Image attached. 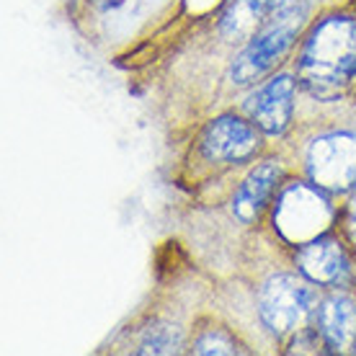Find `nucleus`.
I'll return each mask as SVG.
<instances>
[{
	"mask_svg": "<svg viewBox=\"0 0 356 356\" xmlns=\"http://www.w3.org/2000/svg\"><path fill=\"white\" fill-rule=\"evenodd\" d=\"M266 18V3L264 0H235L230 8L225 10L220 31L225 39H250L253 31L261 26Z\"/></svg>",
	"mask_w": 356,
	"mask_h": 356,
	"instance_id": "9b49d317",
	"label": "nucleus"
},
{
	"mask_svg": "<svg viewBox=\"0 0 356 356\" xmlns=\"http://www.w3.org/2000/svg\"><path fill=\"white\" fill-rule=\"evenodd\" d=\"M271 16H292V13H305L302 0H268Z\"/></svg>",
	"mask_w": 356,
	"mask_h": 356,
	"instance_id": "4468645a",
	"label": "nucleus"
},
{
	"mask_svg": "<svg viewBox=\"0 0 356 356\" xmlns=\"http://www.w3.org/2000/svg\"><path fill=\"white\" fill-rule=\"evenodd\" d=\"M276 181H279V165L271 161L261 163L259 168L243 181V186L238 188V194L232 199V209H235V214L241 217L243 222H250L264 209Z\"/></svg>",
	"mask_w": 356,
	"mask_h": 356,
	"instance_id": "9d476101",
	"label": "nucleus"
},
{
	"mask_svg": "<svg viewBox=\"0 0 356 356\" xmlns=\"http://www.w3.org/2000/svg\"><path fill=\"white\" fill-rule=\"evenodd\" d=\"M348 232H351V241L356 243V196L351 207H348Z\"/></svg>",
	"mask_w": 356,
	"mask_h": 356,
	"instance_id": "2eb2a0df",
	"label": "nucleus"
},
{
	"mask_svg": "<svg viewBox=\"0 0 356 356\" xmlns=\"http://www.w3.org/2000/svg\"><path fill=\"white\" fill-rule=\"evenodd\" d=\"M312 300H315V294L307 282L289 274L271 276L259 297L261 321L266 323V328L276 336L292 333L310 315Z\"/></svg>",
	"mask_w": 356,
	"mask_h": 356,
	"instance_id": "7ed1b4c3",
	"label": "nucleus"
},
{
	"mask_svg": "<svg viewBox=\"0 0 356 356\" xmlns=\"http://www.w3.org/2000/svg\"><path fill=\"white\" fill-rule=\"evenodd\" d=\"M302 16L305 13L271 16L274 24H271L264 34L256 36V39L243 49L241 57L235 60V65H232V70H230L232 83L245 86V83L256 81V78H261L279 57H284V52L289 49V44H292L294 34H297V29L302 24Z\"/></svg>",
	"mask_w": 356,
	"mask_h": 356,
	"instance_id": "39448f33",
	"label": "nucleus"
},
{
	"mask_svg": "<svg viewBox=\"0 0 356 356\" xmlns=\"http://www.w3.org/2000/svg\"><path fill=\"white\" fill-rule=\"evenodd\" d=\"M323 191L325 188H321L318 184H312V186L310 184H289L282 191L279 202H276L274 225L284 241L294 243V245H305L328 230L330 220H333V207Z\"/></svg>",
	"mask_w": 356,
	"mask_h": 356,
	"instance_id": "f03ea898",
	"label": "nucleus"
},
{
	"mask_svg": "<svg viewBox=\"0 0 356 356\" xmlns=\"http://www.w3.org/2000/svg\"><path fill=\"white\" fill-rule=\"evenodd\" d=\"M196 354H235V343H232L222 330H207L194 346Z\"/></svg>",
	"mask_w": 356,
	"mask_h": 356,
	"instance_id": "ddd939ff",
	"label": "nucleus"
},
{
	"mask_svg": "<svg viewBox=\"0 0 356 356\" xmlns=\"http://www.w3.org/2000/svg\"><path fill=\"white\" fill-rule=\"evenodd\" d=\"M300 75L305 86L330 96L356 75V21L346 16L325 18L312 29L300 57Z\"/></svg>",
	"mask_w": 356,
	"mask_h": 356,
	"instance_id": "f257e3e1",
	"label": "nucleus"
},
{
	"mask_svg": "<svg viewBox=\"0 0 356 356\" xmlns=\"http://www.w3.org/2000/svg\"><path fill=\"white\" fill-rule=\"evenodd\" d=\"M104 6H116V3H122V0H101Z\"/></svg>",
	"mask_w": 356,
	"mask_h": 356,
	"instance_id": "dca6fc26",
	"label": "nucleus"
},
{
	"mask_svg": "<svg viewBox=\"0 0 356 356\" xmlns=\"http://www.w3.org/2000/svg\"><path fill=\"white\" fill-rule=\"evenodd\" d=\"M181 348V333L176 325H155L145 333L140 354H176Z\"/></svg>",
	"mask_w": 356,
	"mask_h": 356,
	"instance_id": "f8f14e48",
	"label": "nucleus"
},
{
	"mask_svg": "<svg viewBox=\"0 0 356 356\" xmlns=\"http://www.w3.org/2000/svg\"><path fill=\"white\" fill-rule=\"evenodd\" d=\"M259 147L256 129L238 116H220L207 127L202 150L209 161H245Z\"/></svg>",
	"mask_w": 356,
	"mask_h": 356,
	"instance_id": "423d86ee",
	"label": "nucleus"
},
{
	"mask_svg": "<svg viewBox=\"0 0 356 356\" xmlns=\"http://www.w3.org/2000/svg\"><path fill=\"white\" fill-rule=\"evenodd\" d=\"M297 264H300V271L318 284H339L348 274V261L343 248L323 235L305 243L297 253Z\"/></svg>",
	"mask_w": 356,
	"mask_h": 356,
	"instance_id": "6e6552de",
	"label": "nucleus"
},
{
	"mask_svg": "<svg viewBox=\"0 0 356 356\" xmlns=\"http://www.w3.org/2000/svg\"><path fill=\"white\" fill-rule=\"evenodd\" d=\"M318 323L325 343L336 351L356 346V302L346 294H333L318 310Z\"/></svg>",
	"mask_w": 356,
	"mask_h": 356,
	"instance_id": "1a4fd4ad",
	"label": "nucleus"
},
{
	"mask_svg": "<svg viewBox=\"0 0 356 356\" xmlns=\"http://www.w3.org/2000/svg\"><path fill=\"white\" fill-rule=\"evenodd\" d=\"M294 81L289 75H276L250 98L248 114L266 134H282L292 116Z\"/></svg>",
	"mask_w": 356,
	"mask_h": 356,
	"instance_id": "0eeeda50",
	"label": "nucleus"
},
{
	"mask_svg": "<svg viewBox=\"0 0 356 356\" xmlns=\"http://www.w3.org/2000/svg\"><path fill=\"white\" fill-rule=\"evenodd\" d=\"M307 170L312 184L325 191H346L356 186V134H323L307 150Z\"/></svg>",
	"mask_w": 356,
	"mask_h": 356,
	"instance_id": "20e7f679",
	"label": "nucleus"
}]
</instances>
